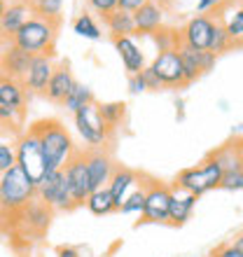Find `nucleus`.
<instances>
[{"instance_id": "f257e3e1", "label": "nucleus", "mask_w": 243, "mask_h": 257, "mask_svg": "<svg viewBox=\"0 0 243 257\" xmlns=\"http://www.w3.org/2000/svg\"><path fill=\"white\" fill-rule=\"evenodd\" d=\"M40 138L42 152L47 159L49 171H61L70 162V157L77 152L73 143V136L68 134V128L59 122V119H40L31 126Z\"/></svg>"}, {"instance_id": "f03ea898", "label": "nucleus", "mask_w": 243, "mask_h": 257, "mask_svg": "<svg viewBox=\"0 0 243 257\" xmlns=\"http://www.w3.org/2000/svg\"><path fill=\"white\" fill-rule=\"evenodd\" d=\"M61 21L52 19H42V17H31L24 26L14 33L12 45L14 47L24 49L31 56H40V54H54V45H56V35H59Z\"/></svg>"}, {"instance_id": "7ed1b4c3", "label": "nucleus", "mask_w": 243, "mask_h": 257, "mask_svg": "<svg viewBox=\"0 0 243 257\" xmlns=\"http://www.w3.org/2000/svg\"><path fill=\"white\" fill-rule=\"evenodd\" d=\"M35 199V185L24 176L19 166H12L0 176V215H19Z\"/></svg>"}, {"instance_id": "20e7f679", "label": "nucleus", "mask_w": 243, "mask_h": 257, "mask_svg": "<svg viewBox=\"0 0 243 257\" xmlns=\"http://www.w3.org/2000/svg\"><path fill=\"white\" fill-rule=\"evenodd\" d=\"M14 152H17V166L24 171V176L38 187L42 183V178L49 173L47 159L42 152L40 138L33 128L28 126L26 131H21L19 138L14 141Z\"/></svg>"}, {"instance_id": "39448f33", "label": "nucleus", "mask_w": 243, "mask_h": 257, "mask_svg": "<svg viewBox=\"0 0 243 257\" xmlns=\"http://www.w3.org/2000/svg\"><path fill=\"white\" fill-rule=\"evenodd\" d=\"M220 180H222V169L220 164L213 159V157H206L203 162H199L196 166H189V169H182L176 178V187L194 194L196 199L203 196L206 192L217 190L220 187Z\"/></svg>"}, {"instance_id": "423d86ee", "label": "nucleus", "mask_w": 243, "mask_h": 257, "mask_svg": "<svg viewBox=\"0 0 243 257\" xmlns=\"http://www.w3.org/2000/svg\"><path fill=\"white\" fill-rule=\"evenodd\" d=\"M73 117H75V128H77L82 143L87 145V150L105 148L110 143L112 128L103 122L101 112H98V103L96 101L84 105V108H80Z\"/></svg>"}, {"instance_id": "0eeeda50", "label": "nucleus", "mask_w": 243, "mask_h": 257, "mask_svg": "<svg viewBox=\"0 0 243 257\" xmlns=\"http://www.w3.org/2000/svg\"><path fill=\"white\" fill-rule=\"evenodd\" d=\"M35 199H40L45 206L52 210H73V196H70V187L66 183L63 169L61 171H49L47 176L42 178V183L35 187Z\"/></svg>"}, {"instance_id": "6e6552de", "label": "nucleus", "mask_w": 243, "mask_h": 257, "mask_svg": "<svg viewBox=\"0 0 243 257\" xmlns=\"http://www.w3.org/2000/svg\"><path fill=\"white\" fill-rule=\"evenodd\" d=\"M145 206H143L141 220L148 224H169V201L171 187L169 185L145 178Z\"/></svg>"}, {"instance_id": "1a4fd4ad", "label": "nucleus", "mask_w": 243, "mask_h": 257, "mask_svg": "<svg viewBox=\"0 0 243 257\" xmlns=\"http://www.w3.org/2000/svg\"><path fill=\"white\" fill-rule=\"evenodd\" d=\"M63 176H66V183L70 187V196H73L75 208L77 206H84L91 194V180H89V171H87V157L82 150H77L70 162L63 166Z\"/></svg>"}, {"instance_id": "9d476101", "label": "nucleus", "mask_w": 243, "mask_h": 257, "mask_svg": "<svg viewBox=\"0 0 243 257\" xmlns=\"http://www.w3.org/2000/svg\"><path fill=\"white\" fill-rule=\"evenodd\" d=\"M150 70L157 75L159 84L169 89H180L187 87V80H185V70H182V61L178 49H166V52H159L155 56V61L150 63Z\"/></svg>"}, {"instance_id": "9b49d317", "label": "nucleus", "mask_w": 243, "mask_h": 257, "mask_svg": "<svg viewBox=\"0 0 243 257\" xmlns=\"http://www.w3.org/2000/svg\"><path fill=\"white\" fill-rule=\"evenodd\" d=\"M213 26L215 19L208 14H196L182 26V31L178 33L182 45L196 49V52H208L210 47V35H213Z\"/></svg>"}, {"instance_id": "f8f14e48", "label": "nucleus", "mask_w": 243, "mask_h": 257, "mask_svg": "<svg viewBox=\"0 0 243 257\" xmlns=\"http://www.w3.org/2000/svg\"><path fill=\"white\" fill-rule=\"evenodd\" d=\"M178 54H180V61H182V70H185V80L187 84L196 82L201 75L210 73L213 66H215L217 56L213 52H196V49L187 47V45H182L178 42Z\"/></svg>"}, {"instance_id": "ddd939ff", "label": "nucleus", "mask_w": 243, "mask_h": 257, "mask_svg": "<svg viewBox=\"0 0 243 257\" xmlns=\"http://www.w3.org/2000/svg\"><path fill=\"white\" fill-rule=\"evenodd\" d=\"M84 157H87V171H89V180H91V190L105 187L117 169L112 155L105 148H96V150H87Z\"/></svg>"}, {"instance_id": "4468645a", "label": "nucleus", "mask_w": 243, "mask_h": 257, "mask_svg": "<svg viewBox=\"0 0 243 257\" xmlns=\"http://www.w3.org/2000/svg\"><path fill=\"white\" fill-rule=\"evenodd\" d=\"M31 17H33V12H31V7H28L26 0H10L5 7V14H3V19H0V45H3V47L12 45L14 33H17Z\"/></svg>"}, {"instance_id": "2eb2a0df", "label": "nucleus", "mask_w": 243, "mask_h": 257, "mask_svg": "<svg viewBox=\"0 0 243 257\" xmlns=\"http://www.w3.org/2000/svg\"><path fill=\"white\" fill-rule=\"evenodd\" d=\"M54 68H56V61L49 54L33 56V59H31V66H28V73L21 84H24L26 91H31V94H45L49 77L54 75Z\"/></svg>"}, {"instance_id": "dca6fc26", "label": "nucleus", "mask_w": 243, "mask_h": 257, "mask_svg": "<svg viewBox=\"0 0 243 257\" xmlns=\"http://www.w3.org/2000/svg\"><path fill=\"white\" fill-rule=\"evenodd\" d=\"M31 59L33 56L28 54V52L14 47V45L3 47L0 49V77L24 82V77L28 73V66H31Z\"/></svg>"}, {"instance_id": "f3484780", "label": "nucleus", "mask_w": 243, "mask_h": 257, "mask_svg": "<svg viewBox=\"0 0 243 257\" xmlns=\"http://www.w3.org/2000/svg\"><path fill=\"white\" fill-rule=\"evenodd\" d=\"M112 194V201H115V210L122 208V203L129 199L131 192H136L141 187V176L136 173V171L127 169V166H117L112 178H110V183L105 185Z\"/></svg>"}, {"instance_id": "a211bd4d", "label": "nucleus", "mask_w": 243, "mask_h": 257, "mask_svg": "<svg viewBox=\"0 0 243 257\" xmlns=\"http://www.w3.org/2000/svg\"><path fill=\"white\" fill-rule=\"evenodd\" d=\"M115 49L119 54L122 63L127 68L129 75H138L145 68V54H143L141 45L134 40V35H122V38H112Z\"/></svg>"}, {"instance_id": "6ab92c4d", "label": "nucleus", "mask_w": 243, "mask_h": 257, "mask_svg": "<svg viewBox=\"0 0 243 257\" xmlns=\"http://www.w3.org/2000/svg\"><path fill=\"white\" fill-rule=\"evenodd\" d=\"M194 206H196L194 194H189V192L180 190V187H173L171 190V201H169V224L182 227L192 217Z\"/></svg>"}, {"instance_id": "aec40b11", "label": "nucleus", "mask_w": 243, "mask_h": 257, "mask_svg": "<svg viewBox=\"0 0 243 257\" xmlns=\"http://www.w3.org/2000/svg\"><path fill=\"white\" fill-rule=\"evenodd\" d=\"M164 24V10L162 5H157L155 0H148L145 5H141L134 12V26L136 33L141 35H155Z\"/></svg>"}, {"instance_id": "412c9836", "label": "nucleus", "mask_w": 243, "mask_h": 257, "mask_svg": "<svg viewBox=\"0 0 243 257\" xmlns=\"http://www.w3.org/2000/svg\"><path fill=\"white\" fill-rule=\"evenodd\" d=\"M75 77L70 73V68L66 63H56L54 68V75L49 77L47 82V89H45V96H47V101L52 103H63L66 101V96L70 94V89L75 87Z\"/></svg>"}, {"instance_id": "4be33fe9", "label": "nucleus", "mask_w": 243, "mask_h": 257, "mask_svg": "<svg viewBox=\"0 0 243 257\" xmlns=\"http://www.w3.org/2000/svg\"><path fill=\"white\" fill-rule=\"evenodd\" d=\"M52 215H54V210L49 208V206H45L40 199H33V201L19 213L21 224H24L26 229L35 231V234H42V231L47 229L49 222H52Z\"/></svg>"}, {"instance_id": "5701e85b", "label": "nucleus", "mask_w": 243, "mask_h": 257, "mask_svg": "<svg viewBox=\"0 0 243 257\" xmlns=\"http://www.w3.org/2000/svg\"><path fill=\"white\" fill-rule=\"evenodd\" d=\"M0 105L17 112H24L26 105V87L19 80H10V77H0Z\"/></svg>"}, {"instance_id": "b1692460", "label": "nucleus", "mask_w": 243, "mask_h": 257, "mask_svg": "<svg viewBox=\"0 0 243 257\" xmlns=\"http://www.w3.org/2000/svg\"><path fill=\"white\" fill-rule=\"evenodd\" d=\"M217 12H220L217 21L224 26L231 45H234V47H236V45H243V7H234V12H227V10L220 5Z\"/></svg>"}, {"instance_id": "393cba45", "label": "nucleus", "mask_w": 243, "mask_h": 257, "mask_svg": "<svg viewBox=\"0 0 243 257\" xmlns=\"http://www.w3.org/2000/svg\"><path fill=\"white\" fill-rule=\"evenodd\" d=\"M210 157L220 164L222 173H229V171H238L241 169V155H238V138L234 141H227L224 145H220L217 150L210 152Z\"/></svg>"}, {"instance_id": "a878e982", "label": "nucleus", "mask_w": 243, "mask_h": 257, "mask_svg": "<svg viewBox=\"0 0 243 257\" xmlns=\"http://www.w3.org/2000/svg\"><path fill=\"white\" fill-rule=\"evenodd\" d=\"M105 24H108V31L112 38H122V35H134L136 26H134V14L124 12V10H115L105 17Z\"/></svg>"}, {"instance_id": "bb28decb", "label": "nucleus", "mask_w": 243, "mask_h": 257, "mask_svg": "<svg viewBox=\"0 0 243 257\" xmlns=\"http://www.w3.org/2000/svg\"><path fill=\"white\" fill-rule=\"evenodd\" d=\"M84 206H87L89 213H94V215H110V213H115V201H112V194H110L108 187L94 190L89 194Z\"/></svg>"}, {"instance_id": "cd10ccee", "label": "nucleus", "mask_w": 243, "mask_h": 257, "mask_svg": "<svg viewBox=\"0 0 243 257\" xmlns=\"http://www.w3.org/2000/svg\"><path fill=\"white\" fill-rule=\"evenodd\" d=\"M89 103H94V94H91V89H89L87 84L75 82V87L70 89V94L66 96V101L61 103V105H63L70 115H75L77 110L84 108V105H89Z\"/></svg>"}, {"instance_id": "c85d7f7f", "label": "nucleus", "mask_w": 243, "mask_h": 257, "mask_svg": "<svg viewBox=\"0 0 243 257\" xmlns=\"http://www.w3.org/2000/svg\"><path fill=\"white\" fill-rule=\"evenodd\" d=\"M31 12L42 19L61 21V12H63V0H26Z\"/></svg>"}, {"instance_id": "c756f323", "label": "nucleus", "mask_w": 243, "mask_h": 257, "mask_svg": "<svg viewBox=\"0 0 243 257\" xmlns=\"http://www.w3.org/2000/svg\"><path fill=\"white\" fill-rule=\"evenodd\" d=\"M73 31L82 38H87V40H101V26L94 21L91 14H80L77 19L73 21Z\"/></svg>"}, {"instance_id": "7c9ffc66", "label": "nucleus", "mask_w": 243, "mask_h": 257, "mask_svg": "<svg viewBox=\"0 0 243 257\" xmlns=\"http://www.w3.org/2000/svg\"><path fill=\"white\" fill-rule=\"evenodd\" d=\"M98 112H101L103 122L108 124L110 128H115L117 124L124 119L127 115V105L122 101H110V103H98Z\"/></svg>"}, {"instance_id": "2f4dec72", "label": "nucleus", "mask_w": 243, "mask_h": 257, "mask_svg": "<svg viewBox=\"0 0 243 257\" xmlns=\"http://www.w3.org/2000/svg\"><path fill=\"white\" fill-rule=\"evenodd\" d=\"M234 45H231L229 35H227V31H224V26L220 24V21L215 19V26H213V35H210V47L208 52H213V54H222V52H227V49H231Z\"/></svg>"}, {"instance_id": "473e14b6", "label": "nucleus", "mask_w": 243, "mask_h": 257, "mask_svg": "<svg viewBox=\"0 0 243 257\" xmlns=\"http://www.w3.org/2000/svg\"><path fill=\"white\" fill-rule=\"evenodd\" d=\"M143 206H145V183H143L136 192H131V194H129V199L122 203L119 213H124V215H141Z\"/></svg>"}, {"instance_id": "72a5a7b5", "label": "nucleus", "mask_w": 243, "mask_h": 257, "mask_svg": "<svg viewBox=\"0 0 243 257\" xmlns=\"http://www.w3.org/2000/svg\"><path fill=\"white\" fill-rule=\"evenodd\" d=\"M17 166V152H14V141H0V176Z\"/></svg>"}, {"instance_id": "f704fd0d", "label": "nucleus", "mask_w": 243, "mask_h": 257, "mask_svg": "<svg viewBox=\"0 0 243 257\" xmlns=\"http://www.w3.org/2000/svg\"><path fill=\"white\" fill-rule=\"evenodd\" d=\"M220 190L227 192H241L243 190V171H229V173H222V180H220Z\"/></svg>"}, {"instance_id": "c9c22d12", "label": "nucleus", "mask_w": 243, "mask_h": 257, "mask_svg": "<svg viewBox=\"0 0 243 257\" xmlns=\"http://www.w3.org/2000/svg\"><path fill=\"white\" fill-rule=\"evenodd\" d=\"M155 42H157V47H159V52H166V49H176L180 38L176 35V31H162L159 28L155 33Z\"/></svg>"}, {"instance_id": "e433bc0d", "label": "nucleus", "mask_w": 243, "mask_h": 257, "mask_svg": "<svg viewBox=\"0 0 243 257\" xmlns=\"http://www.w3.org/2000/svg\"><path fill=\"white\" fill-rule=\"evenodd\" d=\"M87 3H89V7H91L96 14H101V17H108L110 12L117 10V0H87Z\"/></svg>"}, {"instance_id": "4c0bfd02", "label": "nucleus", "mask_w": 243, "mask_h": 257, "mask_svg": "<svg viewBox=\"0 0 243 257\" xmlns=\"http://www.w3.org/2000/svg\"><path fill=\"white\" fill-rule=\"evenodd\" d=\"M210 257H243V250L236 243H222L210 252Z\"/></svg>"}, {"instance_id": "58836bf2", "label": "nucleus", "mask_w": 243, "mask_h": 257, "mask_svg": "<svg viewBox=\"0 0 243 257\" xmlns=\"http://www.w3.org/2000/svg\"><path fill=\"white\" fill-rule=\"evenodd\" d=\"M143 91H148V87H145V80H143V75H129V94H143Z\"/></svg>"}, {"instance_id": "ea45409f", "label": "nucleus", "mask_w": 243, "mask_h": 257, "mask_svg": "<svg viewBox=\"0 0 243 257\" xmlns=\"http://www.w3.org/2000/svg\"><path fill=\"white\" fill-rule=\"evenodd\" d=\"M141 75H143V80H145V87H148V89H155V91H159V89H162L159 80H157V75L152 73V70H150L148 66H145V68L141 70Z\"/></svg>"}, {"instance_id": "a19ab883", "label": "nucleus", "mask_w": 243, "mask_h": 257, "mask_svg": "<svg viewBox=\"0 0 243 257\" xmlns=\"http://www.w3.org/2000/svg\"><path fill=\"white\" fill-rule=\"evenodd\" d=\"M148 0H117V10H124V12H131L134 14L136 10L141 5H145Z\"/></svg>"}, {"instance_id": "79ce46f5", "label": "nucleus", "mask_w": 243, "mask_h": 257, "mask_svg": "<svg viewBox=\"0 0 243 257\" xmlns=\"http://www.w3.org/2000/svg\"><path fill=\"white\" fill-rule=\"evenodd\" d=\"M222 3L224 0H199V3H196V10L203 14V12H208V10H217Z\"/></svg>"}, {"instance_id": "37998d69", "label": "nucleus", "mask_w": 243, "mask_h": 257, "mask_svg": "<svg viewBox=\"0 0 243 257\" xmlns=\"http://www.w3.org/2000/svg\"><path fill=\"white\" fill-rule=\"evenodd\" d=\"M56 257H80V250L73 248V245H61L56 250Z\"/></svg>"}, {"instance_id": "c03bdc74", "label": "nucleus", "mask_w": 243, "mask_h": 257, "mask_svg": "<svg viewBox=\"0 0 243 257\" xmlns=\"http://www.w3.org/2000/svg\"><path fill=\"white\" fill-rule=\"evenodd\" d=\"M238 155H241V171H243V138H238Z\"/></svg>"}, {"instance_id": "a18cd8bd", "label": "nucleus", "mask_w": 243, "mask_h": 257, "mask_svg": "<svg viewBox=\"0 0 243 257\" xmlns=\"http://www.w3.org/2000/svg\"><path fill=\"white\" fill-rule=\"evenodd\" d=\"M7 3H10V0H0V19H3V14H5V7H7Z\"/></svg>"}, {"instance_id": "49530a36", "label": "nucleus", "mask_w": 243, "mask_h": 257, "mask_svg": "<svg viewBox=\"0 0 243 257\" xmlns=\"http://www.w3.org/2000/svg\"><path fill=\"white\" fill-rule=\"evenodd\" d=\"M234 243H236L238 248H241V250H243V231H241V234H238V236H236V241H234Z\"/></svg>"}, {"instance_id": "de8ad7c7", "label": "nucleus", "mask_w": 243, "mask_h": 257, "mask_svg": "<svg viewBox=\"0 0 243 257\" xmlns=\"http://www.w3.org/2000/svg\"><path fill=\"white\" fill-rule=\"evenodd\" d=\"M236 5H238V7H243V0H236Z\"/></svg>"}]
</instances>
